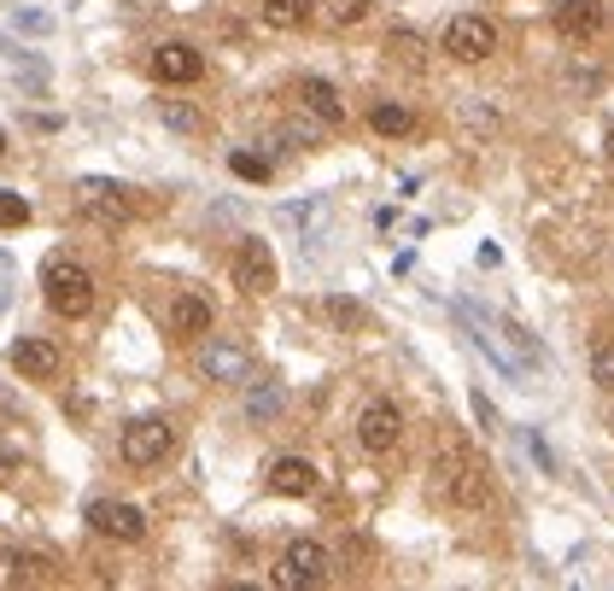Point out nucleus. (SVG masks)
Returning <instances> with one entry per match:
<instances>
[{"instance_id": "nucleus-1", "label": "nucleus", "mask_w": 614, "mask_h": 591, "mask_svg": "<svg viewBox=\"0 0 614 591\" xmlns=\"http://www.w3.org/2000/svg\"><path fill=\"white\" fill-rule=\"evenodd\" d=\"M433 493L456 503V510H480L486 493H491V475L480 463V451L468 445V439H445L433 457Z\"/></svg>"}, {"instance_id": "nucleus-2", "label": "nucleus", "mask_w": 614, "mask_h": 591, "mask_svg": "<svg viewBox=\"0 0 614 591\" xmlns=\"http://www.w3.org/2000/svg\"><path fill=\"white\" fill-rule=\"evenodd\" d=\"M42 293L59 316H89L94 311V276L77 258H47L42 264Z\"/></svg>"}, {"instance_id": "nucleus-3", "label": "nucleus", "mask_w": 614, "mask_h": 591, "mask_svg": "<svg viewBox=\"0 0 614 591\" xmlns=\"http://www.w3.org/2000/svg\"><path fill=\"white\" fill-rule=\"evenodd\" d=\"M71 199H77V211L89 217V223H100V229L129 223V217H135V188L106 182V176H82L77 188H71Z\"/></svg>"}, {"instance_id": "nucleus-4", "label": "nucleus", "mask_w": 614, "mask_h": 591, "mask_svg": "<svg viewBox=\"0 0 614 591\" xmlns=\"http://www.w3.org/2000/svg\"><path fill=\"white\" fill-rule=\"evenodd\" d=\"M328 573H334V556L322 551L316 538H293V545L281 551L276 586L281 591H316V586H328Z\"/></svg>"}, {"instance_id": "nucleus-5", "label": "nucleus", "mask_w": 614, "mask_h": 591, "mask_svg": "<svg viewBox=\"0 0 614 591\" xmlns=\"http://www.w3.org/2000/svg\"><path fill=\"white\" fill-rule=\"evenodd\" d=\"M170 445H176V428L164 416H135L124 428V463L129 468H159L170 457Z\"/></svg>"}, {"instance_id": "nucleus-6", "label": "nucleus", "mask_w": 614, "mask_h": 591, "mask_svg": "<svg viewBox=\"0 0 614 591\" xmlns=\"http://www.w3.org/2000/svg\"><path fill=\"white\" fill-rule=\"evenodd\" d=\"M491 47H498V30H491V19H480V12H456L445 24V54L451 59L480 65V59H491Z\"/></svg>"}, {"instance_id": "nucleus-7", "label": "nucleus", "mask_w": 614, "mask_h": 591, "mask_svg": "<svg viewBox=\"0 0 614 591\" xmlns=\"http://www.w3.org/2000/svg\"><path fill=\"white\" fill-rule=\"evenodd\" d=\"M234 287L252 299L276 293V252H269V241H241V252H234Z\"/></svg>"}, {"instance_id": "nucleus-8", "label": "nucleus", "mask_w": 614, "mask_h": 591, "mask_svg": "<svg viewBox=\"0 0 614 591\" xmlns=\"http://www.w3.org/2000/svg\"><path fill=\"white\" fill-rule=\"evenodd\" d=\"M398 433H404L398 404H392V398L363 404V416H357V445H363V451H392V445H398Z\"/></svg>"}, {"instance_id": "nucleus-9", "label": "nucleus", "mask_w": 614, "mask_h": 591, "mask_svg": "<svg viewBox=\"0 0 614 591\" xmlns=\"http://www.w3.org/2000/svg\"><path fill=\"white\" fill-rule=\"evenodd\" d=\"M89 528L106 538H124V545H141L147 538V515L135 503H89Z\"/></svg>"}, {"instance_id": "nucleus-10", "label": "nucleus", "mask_w": 614, "mask_h": 591, "mask_svg": "<svg viewBox=\"0 0 614 591\" xmlns=\"http://www.w3.org/2000/svg\"><path fill=\"white\" fill-rule=\"evenodd\" d=\"M152 77H159V82H199L205 77V54H199V47H187V42H164V47H152Z\"/></svg>"}, {"instance_id": "nucleus-11", "label": "nucleus", "mask_w": 614, "mask_h": 591, "mask_svg": "<svg viewBox=\"0 0 614 591\" xmlns=\"http://www.w3.org/2000/svg\"><path fill=\"white\" fill-rule=\"evenodd\" d=\"M551 19H556V30H561L568 42H591L596 30H603L609 12L596 7V0H556V12H551Z\"/></svg>"}, {"instance_id": "nucleus-12", "label": "nucleus", "mask_w": 614, "mask_h": 591, "mask_svg": "<svg viewBox=\"0 0 614 591\" xmlns=\"http://www.w3.org/2000/svg\"><path fill=\"white\" fill-rule=\"evenodd\" d=\"M199 369H205V381H229L234 386V381L252 375V358L234 340H211V346L199 351Z\"/></svg>"}, {"instance_id": "nucleus-13", "label": "nucleus", "mask_w": 614, "mask_h": 591, "mask_svg": "<svg viewBox=\"0 0 614 591\" xmlns=\"http://www.w3.org/2000/svg\"><path fill=\"white\" fill-rule=\"evenodd\" d=\"M7 580L12 586H54L59 580L54 551H7Z\"/></svg>"}, {"instance_id": "nucleus-14", "label": "nucleus", "mask_w": 614, "mask_h": 591, "mask_svg": "<svg viewBox=\"0 0 614 591\" xmlns=\"http://www.w3.org/2000/svg\"><path fill=\"white\" fill-rule=\"evenodd\" d=\"M269 493H281V498H311V493H316V468L304 463V457H276V463H269Z\"/></svg>"}, {"instance_id": "nucleus-15", "label": "nucleus", "mask_w": 614, "mask_h": 591, "mask_svg": "<svg viewBox=\"0 0 614 591\" xmlns=\"http://www.w3.org/2000/svg\"><path fill=\"white\" fill-rule=\"evenodd\" d=\"M12 369L24 381H54L59 375V351L47 340H12Z\"/></svg>"}, {"instance_id": "nucleus-16", "label": "nucleus", "mask_w": 614, "mask_h": 591, "mask_svg": "<svg viewBox=\"0 0 614 591\" xmlns=\"http://www.w3.org/2000/svg\"><path fill=\"white\" fill-rule=\"evenodd\" d=\"M299 100H304V112H316L322 124H346V100H339L334 82H322V77H299Z\"/></svg>"}, {"instance_id": "nucleus-17", "label": "nucleus", "mask_w": 614, "mask_h": 591, "mask_svg": "<svg viewBox=\"0 0 614 591\" xmlns=\"http://www.w3.org/2000/svg\"><path fill=\"white\" fill-rule=\"evenodd\" d=\"M170 328H176L182 340H194V334H205V328H211V305H205L199 293H182L176 305H170Z\"/></svg>"}, {"instance_id": "nucleus-18", "label": "nucleus", "mask_w": 614, "mask_h": 591, "mask_svg": "<svg viewBox=\"0 0 614 591\" xmlns=\"http://www.w3.org/2000/svg\"><path fill=\"white\" fill-rule=\"evenodd\" d=\"M311 12H316V0H264L269 30H299V24H311Z\"/></svg>"}, {"instance_id": "nucleus-19", "label": "nucleus", "mask_w": 614, "mask_h": 591, "mask_svg": "<svg viewBox=\"0 0 614 591\" xmlns=\"http://www.w3.org/2000/svg\"><path fill=\"white\" fill-rule=\"evenodd\" d=\"M369 129L374 135H409V129H416V112L398 106V100H381V106L369 112Z\"/></svg>"}, {"instance_id": "nucleus-20", "label": "nucleus", "mask_w": 614, "mask_h": 591, "mask_svg": "<svg viewBox=\"0 0 614 591\" xmlns=\"http://www.w3.org/2000/svg\"><path fill=\"white\" fill-rule=\"evenodd\" d=\"M386 54L404 65V71H421V59H428V47H421V36H409V30H392L386 36Z\"/></svg>"}, {"instance_id": "nucleus-21", "label": "nucleus", "mask_w": 614, "mask_h": 591, "mask_svg": "<svg viewBox=\"0 0 614 591\" xmlns=\"http://www.w3.org/2000/svg\"><path fill=\"white\" fill-rule=\"evenodd\" d=\"M246 416H252V421H269V416H281V386H276V381L252 386V398H246Z\"/></svg>"}, {"instance_id": "nucleus-22", "label": "nucleus", "mask_w": 614, "mask_h": 591, "mask_svg": "<svg viewBox=\"0 0 614 591\" xmlns=\"http://www.w3.org/2000/svg\"><path fill=\"white\" fill-rule=\"evenodd\" d=\"M322 12H328V24L351 30V24H363V19H369V0H322Z\"/></svg>"}, {"instance_id": "nucleus-23", "label": "nucleus", "mask_w": 614, "mask_h": 591, "mask_svg": "<svg viewBox=\"0 0 614 591\" xmlns=\"http://www.w3.org/2000/svg\"><path fill=\"white\" fill-rule=\"evenodd\" d=\"M281 223H293V229L311 234L316 223H328V199H311V206H287V211H281Z\"/></svg>"}, {"instance_id": "nucleus-24", "label": "nucleus", "mask_w": 614, "mask_h": 591, "mask_svg": "<svg viewBox=\"0 0 614 591\" xmlns=\"http://www.w3.org/2000/svg\"><path fill=\"white\" fill-rule=\"evenodd\" d=\"M591 381L603 386V393H614V340H596L591 346Z\"/></svg>"}, {"instance_id": "nucleus-25", "label": "nucleus", "mask_w": 614, "mask_h": 591, "mask_svg": "<svg viewBox=\"0 0 614 591\" xmlns=\"http://www.w3.org/2000/svg\"><path fill=\"white\" fill-rule=\"evenodd\" d=\"M159 117H164L170 129H182V135H194V129H199V112L187 106V100H159Z\"/></svg>"}, {"instance_id": "nucleus-26", "label": "nucleus", "mask_w": 614, "mask_h": 591, "mask_svg": "<svg viewBox=\"0 0 614 591\" xmlns=\"http://www.w3.org/2000/svg\"><path fill=\"white\" fill-rule=\"evenodd\" d=\"M24 223H30V199L0 188V229H24Z\"/></svg>"}, {"instance_id": "nucleus-27", "label": "nucleus", "mask_w": 614, "mask_h": 591, "mask_svg": "<svg viewBox=\"0 0 614 591\" xmlns=\"http://www.w3.org/2000/svg\"><path fill=\"white\" fill-rule=\"evenodd\" d=\"M229 171L246 182H269V159L264 153H229Z\"/></svg>"}, {"instance_id": "nucleus-28", "label": "nucleus", "mask_w": 614, "mask_h": 591, "mask_svg": "<svg viewBox=\"0 0 614 591\" xmlns=\"http://www.w3.org/2000/svg\"><path fill=\"white\" fill-rule=\"evenodd\" d=\"M12 30H24V36H54V19H47V12H19L12 7Z\"/></svg>"}, {"instance_id": "nucleus-29", "label": "nucleus", "mask_w": 614, "mask_h": 591, "mask_svg": "<svg viewBox=\"0 0 614 591\" xmlns=\"http://www.w3.org/2000/svg\"><path fill=\"white\" fill-rule=\"evenodd\" d=\"M328 316H334L339 328H363V323H369L363 305H351V299H328Z\"/></svg>"}, {"instance_id": "nucleus-30", "label": "nucleus", "mask_w": 614, "mask_h": 591, "mask_svg": "<svg viewBox=\"0 0 614 591\" xmlns=\"http://www.w3.org/2000/svg\"><path fill=\"white\" fill-rule=\"evenodd\" d=\"M281 135H287L293 147H316V141H322V129H316V124H287Z\"/></svg>"}, {"instance_id": "nucleus-31", "label": "nucleus", "mask_w": 614, "mask_h": 591, "mask_svg": "<svg viewBox=\"0 0 614 591\" xmlns=\"http://www.w3.org/2000/svg\"><path fill=\"white\" fill-rule=\"evenodd\" d=\"M474 416H480V421H486V433H491V428H498V410H491V404H486L480 393H474Z\"/></svg>"}, {"instance_id": "nucleus-32", "label": "nucleus", "mask_w": 614, "mask_h": 591, "mask_svg": "<svg viewBox=\"0 0 614 591\" xmlns=\"http://www.w3.org/2000/svg\"><path fill=\"white\" fill-rule=\"evenodd\" d=\"M603 147H609V159H614V129H609V135H603Z\"/></svg>"}, {"instance_id": "nucleus-33", "label": "nucleus", "mask_w": 614, "mask_h": 591, "mask_svg": "<svg viewBox=\"0 0 614 591\" xmlns=\"http://www.w3.org/2000/svg\"><path fill=\"white\" fill-rule=\"evenodd\" d=\"M0 153H7V129H0Z\"/></svg>"}]
</instances>
